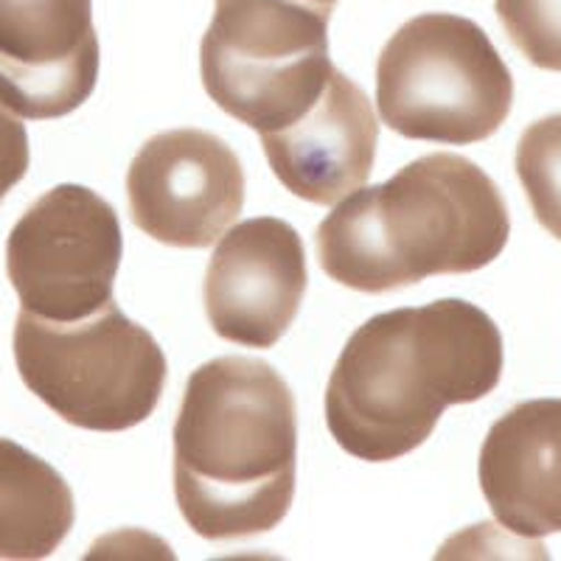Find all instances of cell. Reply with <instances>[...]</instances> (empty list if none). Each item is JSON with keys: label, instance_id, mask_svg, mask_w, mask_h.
<instances>
[{"label": "cell", "instance_id": "cell-7", "mask_svg": "<svg viewBox=\"0 0 561 561\" xmlns=\"http://www.w3.org/2000/svg\"><path fill=\"white\" fill-rule=\"evenodd\" d=\"M122 255L113 205L84 185L65 183L18 219L7 242V273L26 312L70 323L113 300Z\"/></svg>", "mask_w": 561, "mask_h": 561}, {"label": "cell", "instance_id": "cell-8", "mask_svg": "<svg viewBox=\"0 0 561 561\" xmlns=\"http://www.w3.org/2000/svg\"><path fill=\"white\" fill-rule=\"evenodd\" d=\"M129 217L169 248H210L244 208L237 152L205 129H169L149 138L127 172Z\"/></svg>", "mask_w": 561, "mask_h": 561}, {"label": "cell", "instance_id": "cell-3", "mask_svg": "<svg viewBox=\"0 0 561 561\" xmlns=\"http://www.w3.org/2000/svg\"><path fill=\"white\" fill-rule=\"evenodd\" d=\"M508 205L463 154L413 160L388 183L351 192L320 222L318 262L348 289L396 293L433 275L478 273L505 250Z\"/></svg>", "mask_w": 561, "mask_h": 561}, {"label": "cell", "instance_id": "cell-9", "mask_svg": "<svg viewBox=\"0 0 561 561\" xmlns=\"http://www.w3.org/2000/svg\"><path fill=\"white\" fill-rule=\"evenodd\" d=\"M93 0H0V102L48 122L82 107L99 82Z\"/></svg>", "mask_w": 561, "mask_h": 561}, {"label": "cell", "instance_id": "cell-10", "mask_svg": "<svg viewBox=\"0 0 561 561\" xmlns=\"http://www.w3.org/2000/svg\"><path fill=\"white\" fill-rule=\"evenodd\" d=\"M307 250L284 219L255 217L230 228L205 270L203 300L217 337L273 348L307 295Z\"/></svg>", "mask_w": 561, "mask_h": 561}, {"label": "cell", "instance_id": "cell-17", "mask_svg": "<svg viewBox=\"0 0 561 561\" xmlns=\"http://www.w3.org/2000/svg\"><path fill=\"white\" fill-rule=\"evenodd\" d=\"M300 3H309V7H318V9H325V12H334V3H337V0H300Z\"/></svg>", "mask_w": 561, "mask_h": 561}, {"label": "cell", "instance_id": "cell-4", "mask_svg": "<svg viewBox=\"0 0 561 561\" xmlns=\"http://www.w3.org/2000/svg\"><path fill=\"white\" fill-rule=\"evenodd\" d=\"M20 379L62 421L93 433H124L158 410L169 365L158 340L115 300L82 320L32 312L14 323Z\"/></svg>", "mask_w": 561, "mask_h": 561}, {"label": "cell", "instance_id": "cell-1", "mask_svg": "<svg viewBox=\"0 0 561 561\" xmlns=\"http://www.w3.org/2000/svg\"><path fill=\"white\" fill-rule=\"evenodd\" d=\"M503 334L480 307L444 298L365 320L325 388V424L359 460L419 449L453 404L485 399L503 377Z\"/></svg>", "mask_w": 561, "mask_h": 561}, {"label": "cell", "instance_id": "cell-12", "mask_svg": "<svg viewBox=\"0 0 561 561\" xmlns=\"http://www.w3.org/2000/svg\"><path fill=\"white\" fill-rule=\"evenodd\" d=\"M491 514L519 539L561 530V399H530L491 424L480 449Z\"/></svg>", "mask_w": 561, "mask_h": 561}, {"label": "cell", "instance_id": "cell-11", "mask_svg": "<svg viewBox=\"0 0 561 561\" xmlns=\"http://www.w3.org/2000/svg\"><path fill=\"white\" fill-rule=\"evenodd\" d=\"M377 140L379 124L370 99L337 68L295 122L262 133L275 178L289 194L312 205H334L357 192L370 178Z\"/></svg>", "mask_w": 561, "mask_h": 561}, {"label": "cell", "instance_id": "cell-5", "mask_svg": "<svg viewBox=\"0 0 561 561\" xmlns=\"http://www.w3.org/2000/svg\"><path fill=\"white\" fill-rule=\"evenodd\" d=\"M377 104L402 138L466 147L503 127L514 79L474 20L430 12L408 20L379 54Z\"/></svg>", "mask_w": 561, "mask_h": 561}, {"label": "cell", "instance_id": "cell-13", "mask_svg": "<svg viewBox=\"0 0 561 561\" xmlns=\"http://www.w3.org/2000/svg\"><path fill=\"white\" fill-rule=\"evenodd\" d=\"M73 491L51 463L0 438V559H48L73 528Z\"/></svg>", "mask_w": 561, "mask_h": 561}, {"label": "cell", "instance_id": "cell-14", "mask_svg": "<svg viewBox=\"0 0 561 561\" xmlns=\"http://www.w3.org/2000/svg\"><path fill=\"white\" fill-rule=\"evenodd\" d=\"M517 178L536 222L561 242V113L525 129L517 144Z\"/></svg>", "mask_w": 561, "mask_h": 561}, {"label": "cell", "instance_id": "cell-15", "mask_svg": "<svg viewBox=\"0 0 561 561\" xmlns=\"http://www.w3.org/2000/svg\"><path fill=\"white\" fill-rule=\"evenodd\" d=\"M494 12L530 65L561 73V0H494Z\"/></svg>", "mask_w": 561, "mask_h": 561}, {"label": "cell", "instance_id": "cell-6", "mask_svg": "<svg viewBox=\"0 0 561 561\" xmlns=\"http://www.w3.org/2000/svg\"><path fill=\"white\" fill-rule=\"evenodd\" d=\"M329 20L300 0H217L199 48L205 93L259 135L287 127L334 73Z\"/></svg>", "mask_w": 561, "mask_h": 561}, {"label": "cell", "instance_id": "cell-16", "mask_svg": "<svg viewBox=\"0 0 561 561\" xmlns=\"http://www.w3.org/2000/svg\"><path fill=\"white\" fill-rule=\"evenodd\" d=\"M28 163H32V149H28L26 127L0 102V203L26 178Z\"/></svg>", "mask_w": 561, "mask_h": 561}, {"label": "cell", "instance_id": "cell-2", "mask_svg": "<svg viewBox=\"0 0 561 561\" xmlns=\"http://www.w3.org/2000/svg\"><path fill=\"white\" fill-rule=\"evenodd\" d=\"M298 472V410L270 363L219 357L185 382L174 421V497L208 542L250 539L289 514Z\"/></svg>", "mask_w": 561, "mask_h": 561}]
</instances>
